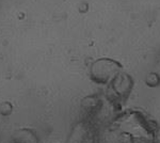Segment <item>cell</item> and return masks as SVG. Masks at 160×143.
I'll use <instances>...</instances> for the list:
<instances>
[{
  "label": "cell",
  "instance_id": "7",
  "mask_svg": "<svg viewBox=\"0 0 160 143\" xmlns=\"http://www.w3.org/2000/svg\"><path fill=\"white\" fill-rule=\"evenodd\" d=\"M159 143H160V137H159Z\"/></svg>",
  "mask_w": 160,
  "mask_h": 143
},
{
  "label": "cell",
  "instance_id": "5",
  "mask_svg": "<svg viewBox=\"0 0 160 143\" xmlns=\"http://www.w3.org/2000/svg\"><path fill=\"white\" fill-rule=\"evenodd\" d=\"M153 74L156 76L157 80H158V84L160 85V51L157 54L156 60H155V66H154V71L152 72Z\"/></svg>",
  "mask_w": 160,
  "mask_h": 143
},
{
  "label": "cell",
  "instance_id": "4",
  "mask_svg": "<svg viewBox=\"0 0 160 143\" xmlns=\"http://www.w3.org/2000/svg\"><path fill=\"white\" fill-rule=\"evenodd\" d=\"M12 143H38V138L32 129L22 128L13 134Z\"/></svg>",
  "mask_w": 160,
  "mask_h": 143
},
{
  "label": "cell",
  "instance_id": "3",
  "mask_svg": "<svg viewBox=\"0 0 160 143\" xmlns=\"http://www.w3.org/2000/svg\"><path fill=\"white\" fill-rule=\"evenodd\" d=\"M111 93L109 95L113 100H115L118 104L125 101L129 96L133 87V81L128 74L125 73H118V74L110 81Z\"/></svg>",
  "mask_w": 160,
  "mask_h": 143
},
{
  "label": "cell",
  "instance_id": "6",
  "mask_svg": "<svg viewBox=\"0 0 160 143\" xmlns=\"http://www.w3.org/2000/svg\"><path fill=\"white\" fill-rule=\"evenodd\" d=\"M13 110V107L12 105L10 103H8V101H6V103H2L1 105H0V113L2 114V115H10Z\"/></svg>",
  "mask_w": 160,
  "mask_h": 143
},
{
  "label": "cell",
  "instance_id": "2",
  "mask_svg": "<svg viewBox=\"0 0 160 143\" xmlns=\"http://www.w3.org/2000/svg\"><path fill=\"white\" fill-rule=\"evenodd\" d=\"M99 127L89 122L80 121L73 127L66 143H99Z\"/></svg>",
  "mask_w": 160,
  "mask_h": 143
},
{
  "label": "cell",
  "instance_id": "1",
  "mask_svg": "<svg viewBox=\"0 0 160 143\" xmlns=\"http://www.w3.org/2000/svg\"><path fill=\"white\" fill-rule=\"evenodd\" d=\"M122 65L112 59H99L95 61L91 66L90 76L96 84H110L118 73H121Z\"/></svg>",
  "mask_w": 160,
  "mask_h": 143
}]
</instances>
